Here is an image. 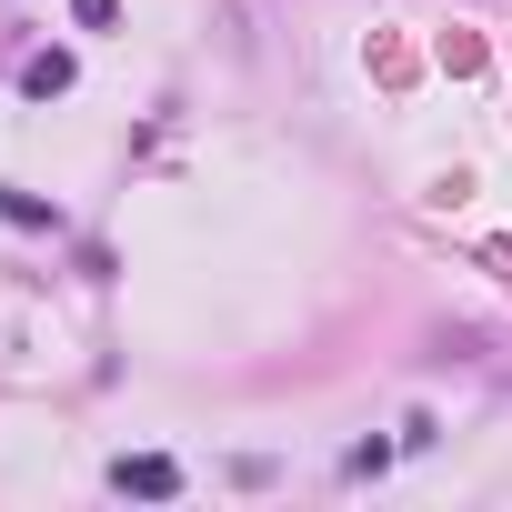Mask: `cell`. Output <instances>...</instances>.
Listing matches in <instances>:
<instances>
[{
    "label": "cell",
    "mask_w": 512,
    "mask_h": 512,
    "mask_svg": "<svg viewBox=\"0 0 512 512\" xmlns=\"http://www.w3.org/2000/svg\"><path fill=\"white\" fill-rule=\"evenodd\" d=\"M111 492H141V502H171V492H181V462H171V452H121V462H111Z\"/></svg>",
    "instance_id": "cell-1"
},
{
    "label": "cell",
    "mask_w": 512,
    "mask_h": 512,
    "mask_svg": "<svg viewBox=\"0 0 512 512\" xmlns=\"http://www.w3.org/2000/svg\"><path fill=\"white\" fill-rule=\"evenodd\" d=\"M21 91H31V101H61V91H71V51H41V61L21 71Z\"/></svg>",
    "instance_id": "cell-2"
},
{
    "label": "cell",
    "mask_w": 512,
    "mask_h": 512,
    "mask_svg": "<svg viewBox=\"0 0 512 512\" xmlns=\"http://www.w3.org/2000/svg\"><path fill=\"white\" fill-rule=\"evenodd\" d=\"M0 211H11L21 231H51V201H31V191H11V181H0Z\"/></svg>",
    "instance_id": "cell-3"
},
{
    "label": "cell",
    "mask_w": 512,
    "mask_h": 512,
    "mask_svg": "<svg viewBox=\"0 0 512 512\" xmlns=\"http://www.w3.org/2000/svg\"><path fill=\"white\" fill-rule=\"evenodd\" d=\"M71 21H81V31H111V21H121V0H71Z\"/></svg>",
    "instance_id": "cell-4"
}]
</instances>
